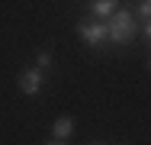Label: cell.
<instances>
[{
  "instance_id": "9",
  "label": "cell",
  "mask_w": 151,
  "mask_h": 145,
  "mask_svg": "<svg viewBox=\"0 0 151 145\" xmlns=\"http://www.w3.org/2000/svg\"><path fill=\"white\" fill-rule=\"evenodd\" d=\"M48 145H68V142H55V139H52V142H48Z\"/></svg>"
},
{
  "instance_id": "4",
  "label": "cell",
  "mask_w": 151,
  "mask_h": 145,
  "mask_svg": "<svg viewBox=\"0 0 151 145\" xmlns=\"http://www.w3.org/2000/svg\"><path fill=\"white\" fill-rule=\"evenodd\" d=\"M52 136H55V142H68L74 136V116H58L52 126Z\"/></svg>"
},
{
  "instance_id": "5",
  "label": "cell",
  "mask_w": 151,
  "mask_h": 145,
  "mask_svg": "<svg viewBox=\"0 0 151 145\" xmlns=\"http://www.w3.org/2000/svg\"><path fill=\"white\" fill-rule=\"evenodd\" d=\"M116 7H119L116 0H93V3H90L93 16H96L100 23H103V20H113V16H116Z\"/></svg>"
},
{
  "instance_id": "7",
  "label": "cell",
  "mask_w": 151,
  "mask_h": 145,
  "mask_svg": "<svg viewBox=\"0 0 151 145\" xmlns=\"http://www.w3.org/2000/svg\"><path fill=\"white\" fill-rule=\"evenodd\" d=\"M135 13H138L142 20H148V23H151V0H142V3L135 7Z\"/></svg>"
},
{
  "instance_id": "1",
  "label": "cell",
  "mask_w": 151,
  "mask_h": 145,
  "mask_svg": "<svg viewBox=\"0 0 151 145\" xmlns=\"http://www.w3.org/2000/svg\"><path fill=\"white\" fill-rule=\"evenodd\" d=\"M106 26H109V42L113 45H125V42L135 39V16L125 13V10H116V16Z\"/></svg>"
},
{
  "instance_id": "6",
  "label": "cell",
  "mask_w": 151,
  "mask_h": 145,
  "mask_svg": "<svg viewBox=\"0 0 151 145\" xmlns=\"http://www.w3.org/2000/svg\"><path fill=\"white\" fill-rule=\"evenodd\" d=\"M35 68H39V71H42V74H45V71H48V68H52V52H45V49H42V52H39V55H35Z\"/></svg>"
},
{
  "instance_id": "3",
  "label": "cell",
  "mask_w": 151,
  "mask_h": 145,
  "mask_svg": "<svg viewBox=\"0 0 151 145\" xmlns=\"http://www.w3.org/2000/svg\"><path fill=\"white\" fill-rule=\"evenodd\" d=\"M19 90L26 94V97H32V94H39L42 90V81H45V74L39 71V68H26V71H19Z\"/></svg>"
},
{
  "instance_id": "2",
  "label": "cell",
  "mask_w": 151,
  "mask_h": 145,
  "mask_svg": "<svg viewBox=\"0 0 151 145\" xmlns=\"http://www.w3.org/2000/svg\"><path fill=\"white\" fill-rule=\"evenodd\" d=\"M77 32L87 45H106L109 42V26L100 23V20H87V23H77Z\"/></svg>"
},
{
  "instance_id": "8",
  "label": "cell",
  "mask_w": 151,
  "mask_h": 145,
  "mask_svg": "<svg viewBox=\"0 0 151 145\" xmlns=\"http://www.w3.org/2000/svg\"><path fill=\"white\" fill-rule=\"evenodd\" d=\"M142 36H145V42H151V23H145V29H142Z\"/></svg>"
}]
</instances>
